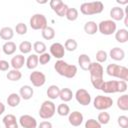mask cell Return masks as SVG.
Masks as SVG:
<instances>
[{
	"label": "cell",
	"mask_w": 128,
	"mask_h": 128,
	"mask_svg": "<svg viewBox=\"0 0 128 128\" xmlns=\"http://www.w3.org/2000/svg\"><path fill=\"white\" fill-rule=\"evenodd\" d=\"M88 72L90 73V81L92 86L95 89L100 90L102 84L104 83V79H103V75H104V68L103 66L98 63V62H92Z\"/></svg>",
	"instance_id": "1"
},
{
	"label": "cell",
	"mask_w": 128,
	"mask_h": 128,
	"mask_svg": "<svg viewBox=\"0 0 128 128\" xmlns=\"http://www.w3.org/2000/svg\"><path fill=\"white\" fill-rule=\"evenodd\" d=\"M54 69L55 71L60 75L65 78H74L77 74V66L73 64H69L64 60H57L54 64Z\"/></svg>",
	"instance_id": "2"
},
{
	"label": "cell",
	"mask_w": 128,
	"mask_h": 128,
	"mask_svg": "<svg viewBox=\"0 0 128 128\" xmlns=\"http://www.w3.org/2000/svg\"><path fill=\"white\" fill-rule=\"evenodd\" d=\"M127 82L123 80H110L104 81L100 90L106 94H113V93H123L127 90Z\"/></svg>",
	"instance_id": "3"
},
{
	"label": "cell",
	"mask_w": 128,
	"mask_h": 128,
	"mask_svg": "<svg viewBox=\"0 0 128 128\" xmlns=\"http://www.w3.org/2000/svg\"><path fill=\"white\" fill-rule=\"evenodd\" d=\"M106 73H107V75H109L111 77H115V78H118V79L126 81V82L128 80V68L125 66H122V65L111 63V64L107 65Z\"/></svg>",
	"instance_id": "4"
},
{
	"label": "cell",
	"mask_w": 128,
	"mask_h": 128,
	"mask_svg": "<svg viewBox=\"0 0 128 128\" xmlns=\"http://www.w3.org/2000/svg\"><path fill=\"white\" fill-rule=\"evenodd\" d=\"M103 9H104V5L101 1L84 2L80 5V12L86 16L100 14L103 11Z\"/></svg>",
	"instance_id": "5"
},
{
	"label": "cell",
	"mask_w": 128,
	"mask_h": 128,
	"mask_svg": "<svg viewBox=\"0 0 128 128\" xmlns=\"http://www.w3.org/2000/svg\"><path fill=\"white\" fill-rule=\"evenodd\" d=\"M39 116L42 119H50L54 116V114L56 113V106L55 104L51 101V100H45L39 109Z\"/></svg>",
	"instance_id": "6"
},
{
	"label": "cell",
	"mask_w": 128,
	"mask_h": 128,
	"mask_svg": "<svg viewBox=\"0 0 128 128\" xmlns=\"http://www.w3.org/2000/svg\"><path fill=\"white\" fill-rule=\"evenodd\" d=\"M29 24L33 30H43L45 27L48 26V21L45 15L41 13H35L31 16Z\"/></svg>",
	"instance_id": "7"
},
{
	"label": "cell",
	"mask_w": 128,
	"mask_h": 128,
	"mask_svg": "<svg viewBox=\"0 0 128 128\" xmlns=\"http://www.w3.org/2000/svg\"><path fill=\"white\" fill-rule=\"evenodd\" d=\"M112 105H113V99L109 96L97 95L93 100L94 108L100 111H105L110 107H112Z\"/></svg>",
	"instance_id": "8"
},
{
	"label": "cell",
	"mask_w": 128,
	"mask_h": 128,
	"mask_svg": "<svg viewBox=\"0 0 128 128\" xmlns=\"http://www.w3.org/2000/svg\"><path fill=\"white\" fill-rule=\"evenodd\" d=\"M117 30V24L111 19L102 20L98 24V31L103 35H112Z\"/></svg>",
	"instance_id": "9"
},
{
	"label": "cell",
	"mask_w": 128,
	"mask_h": 128,
	"mask_svg": "<svg viewBox=\"0 0 128 128\" xmlns=\"http://www.w3.org/2000/svg\"><path fill=\"white\" fill-rule=\"evenodd\" d=\"M30 82L34 87H42L46 83V76L43 72L39 70H34L30 73L29 76Z\"/></svg>",
	"instance_id": "10"
},
{
	"label": "cell",
	"mask_w": 128,
	"mask_h": 128,
	"mask_svg": "<svg viewBox=\"0 0 128 128\" xmlns=\"http://www.w3.org/2000/svg\"><path fill=\"white\" fill-rule=\"evenodd\" d=\"M76 101L82 105V106H87L91 103V95L90 93L84 89V88H80L78 89L76 92H75V95H74Z\"/></svg>",
	"instance_id": "11"
},
{
	"label": "cell",
	"mask_w": 128,
	"mask_h": 128,
	"mask_svg": "<svg viewBox=\"0 0 128 128\" xmlns=\"http://www.w3.org/2000/svg\"><path fill=\"white\" fill-rule=\"evenodd\" d=\"M49 51H50V55L51 57L53 56L54 58L58 59V60H61L64 55H65V48L64 46L59 43V42H54L50 45L49 47Z\"/></svg>",
	"instance_id": "12"
},
{
	"label": "cell",
	"mask_w": 128,
	"mask_h": 128,
	"mask_svg": "<svg viewBox=\"0 0 128 128\" xmlns=\"http://www.w3.org/2000/svg\"><path fill=\"white\" fill-rule=\"evenodd\" d=\"M19 125L22 128H36L38 126L37 124V120L28 114H24L21 115L19 118Z\"/></svg>",
	"instance_id": "13"
},
{
	"label": "cell",
	"mask_w": 128,
	"mask_h": 128,
	"mask_svg": "<svg viewBox=\"0 0 128 128\" xmlns=\"http://www.w3.org/2000/svg\"><path fill=\"white\" fill-rule=\"evenodd\" d=\"M83 120H84V116L81 112L75 110L73 112H70L69 115H68V121H69V124L74 126V127H78L80 126L82 123H83Z\"/></svg>",
	"instance_id": "14"
},
{
	"label": "cell",
	"mask_w": 128,
	"mask_h": 128,
	"mask_svg": "<svg viewBox=\"0 0 128 128\" xmlns=\"http://www.w3.org/2000/svg\"><path fill=\"white\" fill-rule=\"evenodd\" d=\"M110 17H111V20H113L114 22L116 21H122L125 17V12H124V9L119 7V6H115V7H112L111 10H110Z\"/></svg>",
	"instance_id": "15"
},
{
	"label": "cell",
	"mask_w": 128,
	"mask_h": 128,
	"mask_svg": "<svg viewBox=\"0 0 128 128\" xmlns=\"http://www.w3.org/2000/svg\"><path fill=\"white\" fill-rule=\"evenodd\" d=\"M25 57L24 55L22 54H16L15 56H13L11 58V61H10V66H12L13 69H16V70H20L24 64H25Z\"/></svg>",
	"instance_id": "16"
},
{
	"label": "cell",
	"mask_w": 128,
	"mask_h": 128,
	"mask_svg": "<svg viewBox=\"0 0 128 128\" xmlns=\"http://www.w3.org/2000/svg\"><path fill=\"white\" fill-rule=\"evenodd\" d=\"M3 125L5 128H19V124L17 122V119L15 115L13 114H7L2 119Z\"/></svg>",
	"instance_id": "17"
},
{
	"label": "cell",
	"mask_w": 128,
	"mask_h": 128,
	"mask_svg": "<svg viewBox=\"0 0 128 128\" xmlns=\"http://www.w3.org/2000/svg\"><path fill=\"white\" fill-rule=\"evenodd\" d=\"M19 95H20L21 99L29 100L34 95V89L30 85H23L19 90Z\"/></svg>",
	"instance_id": "18"
},
{
	"label": "cell",
	"mask_w": 128,
	"mask_h": 128,
	"mask_svg": "<svg viewBox=\"0 0 128 128\" xmlns=\"http://www.w3.org/2000/svg\"><path fill=\"white\" fill-rule=\"evenodd\" d=\"M109 56L114 61H122L125 58V52L120 47H114V48H112L110 50Z\"/></svg>",
	"instance_id": "19"
},
{
	"label": "cell",
	"mask_w": 128,
	"mask_h": 128,
	"mask_svg": "<svg viewBox=\"0 0 128 128\" xmlns=\"http://www.w3.org/2000/svg\"><path fill=\"white\" fill-rule=\"evenodd\" d=\"M92 61L90 59V57L87 55V54H80L79 57H78V64L80 66V68L84 71H88L90 65H91Z\"/></svg>",
	"instance_id": "20"
},
{
	"label": "cell",
	"mask_w": 128,
	"mask_h": 128,
	"mask_svg": "<svg viewBox=\"0 0 128 128\" xmlns=\"http://www.w3.org/2000/svg\"><path fill=\"white\" fill-rule=\"evenodd\" d=\"M115 34V39L119 43H126L128 41V30L126 28H120L116 30Z\"/></svg>",
	"instance_id": "21"
},
{
	"label": "cell",
	"mask_w": 128,
	"mask_h": 128,
	"mask_svg": "<svg viewBox=\"0 0 128 128\" xmlns=\"http://www.w3.org/2000/svg\"><path fill=\"white\" fill-rule=\"evenodd\" d=\"M25 65L28 69L30 70H34L36 69V67L39 65V62H38V55L37 54H31L28 56V58L26 59L25 61Z\"/></svg>",
	"instance_id": "22"
},
{
	"label": "cell",
	"mask_w": 128,
	"mask_h": 128,
	"mask_svg": "<svg viewBox=\"0 0 128 128\" xmlns=\"http://www.w3.org/2000/svg\"><path fill=\"white\" fill-rule=\"evenodd\" d=\"M84 31L88 35H94L98 32V24L95 21H87L84 24Z\"/></svg>",
	"instance_id": "23"
},
{
	"label": "cell",
	"mask_w": 128,
	"mask_h": 128,
	"mask_svg": "<svg viewBox=\"0 0 128 128\" xmlns=\"http://www.w3.org/2000/svg\"><path fill=\"white\" fill-rule=\"evenodd\" d=\"M16 49H17V46L13 41H7L2 46V51L4 52L5 55H8V56L13 55L16 52Z\"/></svg>",
	"instance_id": "24"
},
{
	"label": "cell",
	"mask_w": 128,
	"mask_h": 128,
	"mask_svg": "<svg viewBox=\"0 0 128 128\" xmlns=\"http://www.w3.org/2000/svg\"><path fill=\"white\" fill-rule=\"evenodd\" d=\"M6 102H7L8 106L14 108V107H17V106L20 104V102H21V97H20V95L17 94V93H10V94L8 95V97H7Z\"/></svg>",
	"instance_id": "25"
},
{
	"label": "cell",
	"mask_w": 128,
	"mask_h": 128,
	"mask_svg": "<svg viewBox=\"0 0 128 128\" xmlns=\"http://www.w3.org/2000/svg\"><path fill=\"white\" fill-rule=\"evenodd\" d=\"M74 94L72 92V90L70 88H62L60 89V93H59V98L61 99V101L65 102H69L70 100H72Z\"/></svg>",
	"instance_id": "26"
},
{
	"label": "cell",
	"mask_w": 128,
	"mask_h": 128,
	"mask_svg": "<svg viewBox=\"0 0 128 128\" xmlns=\"http://www.w3.org/2000/svg\"><path fill=\"white\" fill-rule=\"evenodd\" d=\"M59 93H60V88L57 85H50L46 91V94L50 100H55L59 98Z\"/></svg>",
	"instance_id": "27"
},
{
	"label": "cell",
	"mask_w": 128,
	"mask_h": 128,
	"mask_svg": "<svg viewBox=\"0 0 128 128\" xmlns=\"http://www.w3.org/2000/svg\"><path fill=\"white\" fill-rule=\"evenodd\" d=\"M14 36V30L11 27H3L0 29V38L3 40L10 41Z\"/></svg>",
	"instance_id": "28"
},
{
	"label": "cell",
	"mask_w": 128,
	"mask_h": 128,
	"mask_svg": "<svg viewBox=\"0 0 128 128\" xmlns=\"http://www.w3.org/2000/svg\"><path fill=\"white\" fill-rule=\"evenodd\" d=\"M116 104H117V107L120 110L127 111L128 110V95L127 94H123L120 97H118Z\"/></svg>",
	"instance_id": "29"
},
{
	"label": "cell",
	"mask_w": 128,
	"mask_h": 128,
	"mask_svg": "<svg viewBox=\"0 0 128 128\" xmlns=\"http://www.w3.org/2000/svg\"><path fill=\"white\" fill-rule=\"evenodd\" d=\"M6 78H7L9 81L16 82V81H19V80L22 78V73H21L19 70L11 69V70H9V71L7 72Z\"/></svg>",
	"instance_id": "30"
},
{
	"label": "cell",
	"mask_w": 128,
	"mask_h": 128,
	"mask_svg": "<svg viewBox=\"0 0 128 128\" xmlns=\"http://www.w3.org/2000/svg\"><path fill=\"white\" fill-rule=\"evenodd\" d=\"M41 35L45 40H52L55 37V30L53 27L47 26L43 30H41Z\"/></svg>",
	"instance_id": "31"
},
{
	"label": "cell",
	"mask_w": 128,
	"mask_h": 128,
	"mask_svg": "<svg viewBox=\"0 0 128 128\" xmlns=\"http://www.w3.org/2000/svg\"><path fill=\"white\" fill-rule=\"evenodd\" d=\"M18 49L20 50V52H21L22 55H23V54H29V53L32 51V49H33L32 43H31L30 41H27V40L22 41V42L19 44Z\"/></svg>",
	"instance_id": "32"
},
{
	"label": "cell",
	"mask_w": 128,
	"mask_h": 128,
	"mask_svg": "<svg viewBox=\"0 0 128 128\" xmlns=\"http://www.w3.org/2000/svg\"><path fill=\"white\" fill-rule=\"evenodd\" d=\"M63 46H64V48H65V51L67 50V51H69V52H73V51H75V50L77 49L78 43H77V41H76L75 39L69 38V39H67V40L65 41V43H64Z\"/></svg>",
	"instance_id": "33"
},
{
	"label": "cell",
	"mask_w": 128,
	"mask_h": 128,
	"mask_svg": "<svg viewBox=\"0 0 128 128\" xmlns=\"http://www.w3.org/2000/svg\"><path fill=\"white\" fill-rule=\"evenodd\" d=\"M56 112H57V114L59 115V116H68L69 115V113H70V107L66 104V103H61V104H59L58 106H57V108H56Z\"/></svg>",
	"instance_id": "34"
},
{
	"label": "cell",
	"mask_w": 128,
	"mask_h": 128,
	"mask_svg": "<svg viewBox=\"0 0 128 128\" xmlns=\"http://www.w3.org/2000/svg\"><path fill=\"white\" fill-rule=\"evenodd\" d=\"M32 47H33V50L35 51V54H39V55L42 54V53H44V52H46V49H47L46 44L44 42H42V41H36V42H34L33 45H32Z\"/></svg>",
	"instance_id": "35"
},
{
	"label": "cell",
	"mask_w": 128,
	"mask_h": 128,
	"mask_svg": "<svg viewBox=\"0 0 128 128\" xmlns=\"http://www.w3.org/2000/svg\"><path fill=\"white\" fill-rule=\"evenodd\" d=\"M68 5L67 4H65L63 1L58 5V7L57 8H55L53 11L59 16V17H64L65 15H66V12H67V10H68Z\"/></svg>",
	"instance_id": "36"
},
{
	"label": "cell",
	"mask_w": 128,
	"mask_h": 128,
	"mask_svg": "<svg viewBox=\"0 0 128 128\" xmlns=\"http://www.w3.org/2000/svg\"><path fill=\"white\" fill-rule=\"evenodd\" d=\"M97 121L101 124V125H106L109 123L110 121V114L106 111H102L98 114V117H97Z\"/></svg>",
	"instance_id": "37"
},
{
	"label": "cell",
	"mask_w": 128,
	"mask_h": 128,
	"mask_svg": "<svg viewBox=\"0 0 128 128\" xmlns=\"http://www.w3.org/2000/svg\"><path fill=\"white\" fill-rule=\"evenodd\" d=\"M65 17L69 21H75V20H77V18H78V10L76 8H73V7L72 8H68Z\"/></svg>",
	"instance_id": "38"
},
{
	"label": "cell",
	"mask_w": 128,
	"mask_h": 128,
	"mask_svg": "<svg viewBox=\"0 0 128 128\" xmlns=\"http://www.w3.org/2000/svg\"><path fill=\"white\" fill-rule=\"evenodd\" d=\"M95 58H96V62H98V63L101 64V63L106 62V60H107V58H108V54H107V52L104 51V50H98V51L96 52Z\"/></svg>",
	"instance_id": "39"
},
{
	"label": "cell",
	"mask_w": 128,
	"mask_h": 128,
	"mask_svg": "<svg viewBox=\"0 0 128 128\" xmlns=\"http://www.w3.org/2000/svg\"><path fill=\"white\" fill-rule=\"evenodd\" d=\"M50 60H51V55L48 52H44L38 55V62L40 65H46L50 62Z\"/></svg>",
	"instance_id": "40"
},
{
	"label": "cell",
	"mask_w": 128,
	"mask_h": 128,
	"mask_svg": "<svg viewBox=\"0 0 128 128\" xmlns=\"http://www.w3.org/2000/svg\"><path fill=\"white\" fill-rule=\"evenodd\" d=\"M28 31V27L25 23L23 22H19L18 24H16L15 26V32L18 34V35H25Z\"/></svg>",
	"instance_id": "41"
},
{
	"label": "cell",
	"mask_w": 128,
	"mask_h": 128,
	"mask_svg": "<svg viewBox=\"0 0 128 128\" xmlns=\"http://www.w3.org/2000/svg\"><path fill=\"white\" fill-rule=\"evenodd\" d=\"M85 128H102V125L96 119L90 118L85 122Z\"/></svg>",
	"instance_id": "42"
},
{
	"label": "cell",
	"mask_w": 128,
	"mask_h": 128,
	"mask_svg": "<svg viewBox=\"0 0 128 128\" xmlns=\"http://www.w3.org/2000/svg\"><path fill=\"white\" fill-rule=\"evenodd\" d=\"M117 122L121 128H128V117L127 116H125V115L119 116L117 119Z\"/></svg>",
	"instance_id": "43"
},
{
	"label": "cell",
	"mask_w": 128,
	"mask_h": 128,
	"mask_svg": "<svg viewBox=\"0 0 128 128\" xmlns=\"http://www.w3.org/2000/svg\"><path fill=\"white\" fill-rule=\"evenodd\" d=\"M9 67H10V63L8 61L0 59V71H8Z\"/></svg>",
	"instance_id": "44"
},
{
	"label": "cell",
	"mask_w": 128,
	"mask_h": 128,
	"mask_svg": "<svg viewBox=\"0 0 128 128\" xmlns=\"http://www.w3.org/2000/svg\"><path fill=\"white\" fill-rule=\"evenodd\" d=\"M38 128H53V126L50 121H42L38 125Z\"/></svg>",
	"instance_id": "45"
},
{
	"label": "cell",
	"mask_w": 128,
	"mask_h": 128,
	"mask_svg": "<svg viewBox=\"0 0 128 128\" xmlns=\"http://www.w3.org/2000/svg\"><path fill=\"white\" fill-rule=\"evenodd\" d=\"M5 112V105L0 101V115H2Z\"/></svg>",
	"instance_id": "46"
},
{
	"label": "cell",
	"mask_w": 128,
	"mask_h": 128,
	"mask_svg": "<svg viewBox=\"0 0 128 128\" xmlns=\"http://www.w3.org/2000/svg\"><path fill=\"white\" fill-rule=\"evenodd\" d=\"M116 2H117L118 4H120V5H121V4H122V5H127V4H128V0H126V1H120V0H117Z\"/></svg>",
	"instance_id": "47"
},
{
	"label": "cell",
	"mask_w": 128,
	"mask_h": 128,
	"mask_svg": "<svg viewBox=\"0 0 128 128\" xmlns=\"http://www.w3.org/2000/svg\"><path fill=\"white\" fill-rule=\"evenodd\" d=\"M124 25L126 27L128 26V15H125V17H124Z\"/></svg>",
	"instance_id": "48"
},
{
	"label": "cell",
	"mask_w": 128,
	"mask_h": 128,
	"mask_svg": "<svg viewBox=\"0 0 128 128\" xmlns=\"http://www.w3.org/2000/svg\"><path fill=\"white\" fill-rule=\"evenodd\" d=\"M0 52H1V51H0Z\"/></svg>",
	"instance_id": "49"
}]
</instances>
